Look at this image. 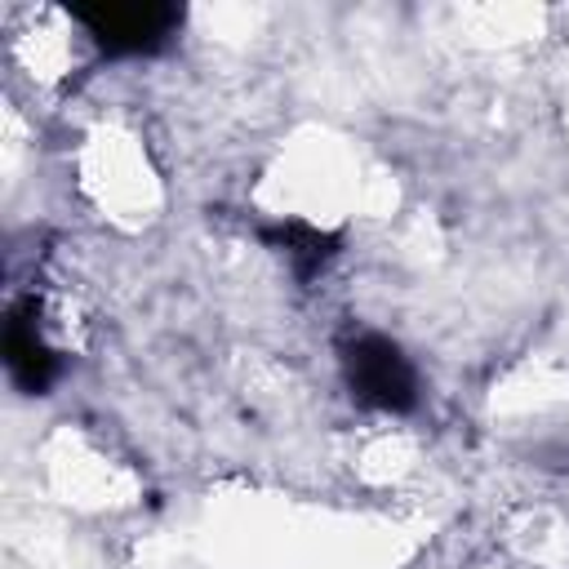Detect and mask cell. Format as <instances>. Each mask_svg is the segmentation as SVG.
I'll return each mask as SVG.
<instances>
[{
    "mask_svg": "<svg viewBox=\"0 0 569 569\" xmlns=\"http://www.w3.org/2000/svg\"><path fill=\"white\" fill-rule=\"evenodd\" d=\"M342 369H347L356 400H365L369 409L405 413L418 400V373H413L409 356L382 333H360L342 351Z\"/></svg>",
    "mask_w": 569,
    "mask_h": 569,
    "instance_id": "1",
    "label": "cell"
},
{
    "mask_svg": "<svg viewBox=\"0 0 569 569\" xmlns=\"http://www.w3.org/2000/svg\"><path fill=\"white\" fill-rule=\"evenodd\" d=\"M76 22L98 49L133 58L160 49L178 27V13L169 4H98V9H80Z\"/></svg>",
    "mask_w": 569,
    "mask_h": 569,
    "instance_id": "2",
    "label": "cell"
},
{
    "mask_svg": "<svg viewBox=\"0 0 569 569\" xmlns=\"http://www.w3.org/2000/svg\"><path fill=\"white\" fill-rule=\"evenodd\" d=\"M4 365H9V373H13L18 387H27V391H44L49 387V378L58 369V351L44 338V325H40L36 302H27V307H18L9 316V329H4Z\"/></svg>",
    "mask_w": 569,
    "mask_h": 569,
    "instance_id": "3",
    "label": "cell"
}]
</instances>
